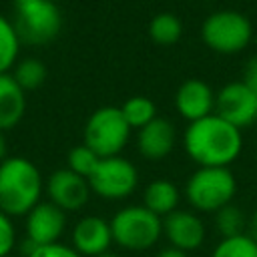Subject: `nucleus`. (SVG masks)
Returning a JSON list of instances; mask_svg holds the SVG:
<instances>
[{"label":"nucleus","instance_id":"nucleus-1","mask_svg":"<svg viewBox=\"0 0 257 257\" xmlns=\"http://www.w3.org/2000/svg\"><path fill=\"white\" fill-rule=\"evenodd\" d=\"M185 153L199 167H229L241 153V131L215 112L189 122L183 135Z\"/></svg>","mask_w":257,"mask_h":257},{"label":"nucleus","instance_id":"nucleus-2","mask_svg":"<svg viewBox=\"0 0 257 257\" xmlns=\"http://www.w3.org/2000/svg\"><path fill=\"white\" fill-rule=\"evenodd\" d=\"M42 177L36 165L24 157H8L0 163V211L8 217L28 215L40 203Z\"/></svg>","mask_w":257,"mask_h":257},{"label":"nucleus","instance_id":"nucleus-3","mask_svg":"<svg viewBox=\"0 0 257 257\" xmlns=\"http://www.w3.org/2000/svg\"><path fill=\"white\" fill-rule=\"evenodd\" d=\"M237 181L229 167H199L185 183V199L203 213H217L235 197Z\"/></svg>","mask_w":257,"mask_h":257},{"label":"nucleus","instance_id":"nucleus-4","mask_svg":"<svg viewBox=\"0 0 257 257\" xmlns=\"http://www.w3.org/2000/svg\"><path fill=\"white\" fill-rule=\"evenodd\" d=\"M112 243L126 251H145L157 245L163 235V219L143 205H128L112 215Z\"/></svg>","mask_w":257,"mask_h":257},{"label":"nucleus","instance_id":"nucleus-5","mask_svg":"<svg viewBox=\"0 0 257 257\" xmlns=\"http://www.w3.org/2000/svg\"><path fill=\"white\" fill-rule=\"evenodd\" d=\"M203 42L219 54H237L249 46L253 38L251 20L237 10H217L201 24Z\"/></svg>","mask_w":257,"mask_h":257},{"label":"nucleus","instance_id":"nucleus-6","mask_svg":"<svg viewBox=\"0 0 257 257\" xmlns=\"http://www.w3.org/2000/svg\"><path fill=\"white\" fill-rule=\"evenodd\" d=\"M14 30L28 44H44L58 36L62 14L52 0H14Z\"/></svg>","mask_w":257,"mask_h":257},{"label":"nucleus","instance_id":"nucleus-7","mask_svg":"<svg viewBox=\"0 0 257 257\" xmlns=\"http://www.w3.org/2000/svg\"><path fill=\"white\" fill-rule=\"evenodd\" d=\"M128 135L131 126L118 106L96 108L84 124V145L100 159L118 157V153L128 143Z\"/></svg>","mask_w":257,"mask_h":257},{"label":"nucleus","instance_id":"nucleus-8","mask_svg":"<svg viewBox=\"0 0 257 257\" xmlns=\"http://www.w3.org/2000/svg\"><path fill=\"white\" fill-rule=\"evenodd\" d=\"M90 191L96 193L102 199H126L135 193L139 185V173L135 165L126 159L118 157H106L100 159L92 175L88 177Z\"/></svg>","mask_w":257,"mask_h":257},{"label":"nucleus","instance_id":"nucleus-9","mask_svg":"<svg viewBox=\"0 0 257 257\" xmlns=\"http://www.w3.org/2000/svg\"><path fill=\"white\" fill-rule=\"evenodd\" d=\"M215 114L241 131L257 122V94L241 80L229 82L215 94Z\"/></svg>","mask_w":257,"mask_h":257},{"label":"nucleus","instance_id":"nucleus-10","mask_svg":"<svg viewBox=\"0 0 257 257\" xmlns=\"http://www.w3.org/2000/svg\"><path fill=\"white\" fill-rule=\"evenodd\" d=\"M66 229V213L50 201H40L26 215V241L34 247L58 243Z\"/></svg>","mask_w":257,"mask_h":257},{"label":"nucleus","instance_id":"nucleus-11","mask_svg":"<svg viewBox=\"0 0 257 257\" xmlns=\"http://www.w3.org/2000/svg\"><path fill=\"white\" fill-rule=\"evenodd\" d=\"M46 193H48V201L66 213V211L82 209L88 203L92 191L84 177L72 173L70 169H58L48 177Z\"/></svg>","mask_w":257,"mask_h":257},{"label":"nucleus","instance_id":"nucleus-12","mask_svg":"<svg viewBox=\"0 0 257 257\" xmlns=\"http://www.w3.org/2000/svg\"><path fill=\"white\" fill-rule=\"evenodd\" d=\"M163 235L169 239L171 247L189 253L197 251L203 245L205 225L193 211L177 209L171 215L163 217Z\"/></svg>","mask_w":257,"mask_h":257},{"label":"nucleus","instance_id":"nucleus-13","mask_svg":"<svg viewBox=\"0 0 257 257\" xmlns=\"http://www.w3.org/2000/svg\"><path fill=\"white\" fill-rule=\"evenodd\" d=\"M112 245L110 223L102 217L88 215L76 221L72 229V249L82 257H98L108 253Z\"/></svg>","mask_w":257,"mask_h":257},{"label":"nucleus","instance_id":"nucleus-14","mask_svg":"<svg viewBox=\"0 0 257 257\" xmlns=\"http://www.w3.org/2000/svg\"><path fill=\"white\" fill-rule=\"evenodd\" d=\"M175 106L189 122L201 120L215 112V92L201 78H187L175 92Z\"/></svg>","mask_w":257,"mask_h":257},{"label":"nucleus","instance_id":"nucleus-15","mask_svg":"<svg viewBox=\"0 0 257 257\" xmlns=\"http://www.w3.org/2000/svg\"><path fill=\"white\" fill-rule=\"evenodd\" d=\"M177 143V131L175 124L169 118L157 116L147 126L139 128L137 135V149L141 157L149 161H161L175 149Z\"/></svg>","mask_w":257,"mask_h":257},{"label":"nucleus","instance_id":"nucleus-16","mask_svg":"<svg viewBox=\"0 0 257 257\" xmlns=\"http://www.w3.org/2000/svg\"><path fill=\"white\" fill-rule=\"evenodd\" d=\"M26 110V96L12 74H0V131L20 122Z\"/></svg>","mask_w":257,"mask_h":257},{"label":"nucleus","instance_id":"nucleus-17","mask_svg":"<svg viewBox=\"0 0 257 257\" xmlns=\"http://www.w3.org/2000/svg\"><path fill=\"white\" fill-rule=\"evenodd\" d=\"M145 203L143 207H147L151 213H155L157 217H167L173 211H177L179 201H181V193L177 189V185L169 179H155L147 185L145 189Z\"/></svg>","mask_w":257,"mask_h":257},{"label":"nucleus","instance_id":"nucleus-18","mask_svg":"<svg viewBox=\"0 0 257 257\" xmlns=\"http://www.w3.org/2000/svg\"><path fill=\"white\" fill-rule=\"evenodd\" d=\"M181 34H183V24L173 12H159L149 22V36L155 44L171 46L179 42Z\"/></svg>","mask_w":257,"mask_h":257},{"label":"nucleus","instance_id":"nucleus-19","mask_svg":"<svg viewBox=\"0 0 257 257\" xmlns=\"http://www.w3.org/2000/svg\"><path fill=\"white\" fill-rule=\"evenodd\" d=\"M118 108H120V112H122V116H124V120L128 122L131 128H143L151 120L157 118V106H155V102L151 98H147V96H141V94L131 96Z\"/></svg>","mask_w":257,"mask_h":257},{"label":"nucleus","instance_id":"nucleus-20","mask_svg":"<svg viewBox=\"0 0 257 257\" xmlns=\"http://www.w3.org/2000/svg\"><path fill=\"white\" fill-rule=\"evenodd\" d=\"M215 229L221 235V239L227 237H237L243 235L247 229V219L243 215V211L239 207H235L233 203L225 205L223 209H219L215 213Z\"/></svg>","mask_w":257,"mask_h":257},{"label":"nucleus","instance_id":"nucleus-21","mask_svg":"<svg viewBox=\"0 0 257 257\" xmlns=\"http://www.w3.org/2000/svg\"><path fill=\"white\" fill-rule=\"evenodd\" d=\"M14 80L20 84L22 90H34L44 84L46 80V66L38 58H24L16 64L14 70Z\"/></svg>","mask_w":257,"mask_h":257},{"label":"nucleus","instance_id":"nucleus-22","mask_svg":"<svg viewBox=\"0 0 257 257\" xmlns=\"http://www.w3.org/2000/svg\"><path fill=\"white\" fill-rule=\"evenodd\" d=\"M211 257H257V243L247 233L227 237L215 245Z\"/></svg>","mask_w":257,"mask_h":257},{"label":"nucleus","instance_id":"nucleus-23","mask_svg":"<svg viewBox=\"0 0 257 257\" xmlns=\"http://www.w3.org/2000/svg\"><path fill=\"white\" fill-rule=\"evenodd\" d=\"M18 46L20 38L14 26L4 16H0V74H6V70L16 62Z\"/></svg>","mask_w":257,"mask_h":257},{"label":"nucleus","instance_id":"nucleus-24","mask_svg":"<svg viewBox=\"0 0 257 257\" xmlns=\"http://www.w3.org/2000/svg\"><path fill=\"white\" fill-rule=\"evenodd\" d=\"M98 161H100V157L82 143V145L70 149V153H68V167L66 169H70L72 173H76V175H80V177H84L88 181V177L96 169Z\"/></svg>","mask_w":257,"mask_h":257},{"label":"nucleus","instance_id":"nucleus-25","mask_svg":"<svg viewBox=\"0 0 257 257\" xmlns=\"http://www.w3.org/2000/svg\"><path fill=\"white\" fill-rule=\"evenodd\" d=\"M16 243V231L12 225V217L0 211V257H8Z\"/></svg>","mask_w":257,"mask_h":257},{"label":"nucleus","instance_id":"nucleus-26","mask_svg":"<svg viewBox=\"0 0 257 257\" xmlns=\"http://www.w3.org/2000/svg\"><path fill=\"white\" fill-rule=\"evenodd\" d=\"M28 257H82L80 253H76L70 245H64V243H52V245H42V247H36Z\"/></svg>","mask_w":257,"mask_h":257},{"label":"nucleus","instance_id":"nucleus-27","mask_svg":"<svg viewBox=\"0 0 257 257\" xmlns=\"http://www.w3.org/2000/svg\"><path fill=\"white\" fill-rule=\"evenodd\" d=\"M241 82L251 88L255 94H257V54H253L247 62H245V68H243V78Z\"/></svg>","mask_w":257,"mask_h":257},{"label":"nucleus","instance_id":"nucleus-28","mask_svg":"<svg viewBox=\"0 0 257 257\" xmlns=\"http://www.w3.org/2000/svg\"><path fill=\"white\" fill-rule=\"evenodd\" d=\"M247 235L257 243V211L249 217V221H247Z\"/></svg>","mask_w":257,"mask_h":257},{"label":"nucleus","instance_id":"nucleus-29","mask_svg":"<svg viewBox=\"0 0 257 257\" xmlns=\"http://www.w3.org/2000/svg\"><path fill=\"white\" fill-rule=\"evenodd\" d=\"M157 257H189V253H185L181 249H175V247H167V249L159 251Z\"/></svg>","mask_w":257,"mask_h":257},{"label":"nucleus","instance_id":"nucleus-30","mask_svg":"<svg viewBox=\"0 0 257 257\" xmlns=\"http://www.w3.org/2000/svg\"><path fill=\"white\" fill-rule=\"evenodd\" d=\"M8 157H6V139H4V135H2V131H0V163L2 161H6Z\"/></svg>","mask_w":257,"mask_h":257},{"label":"nucleus","instance_id":"nucleus-31","mask_svg":"<svg viewBox=\"0 0 257 257\" xmlns=\"http://www.w3.org/2000/svg\"><path fill=\"white\" fill-rule=\"evenodd\" d=\"M98 257H118V255L112 253V251H108V253H102V255H98Z\"/></svg>","mask_w":257,"mask_h":257},{"label":"nucleus","instance_id":"nucleus-32","mask_svg":"<svg viewBox=\"0 0 257 257\" xmlns=\"http://www.w3.org/2000/svg\"><path fill=\"white\" fill-rule=\"evenodd\" d=\"M8 257H10V255H8Z\"/></svg>","mask_w":257,"mask_h":257}]
</instances>
